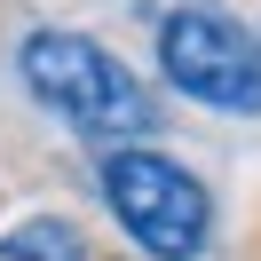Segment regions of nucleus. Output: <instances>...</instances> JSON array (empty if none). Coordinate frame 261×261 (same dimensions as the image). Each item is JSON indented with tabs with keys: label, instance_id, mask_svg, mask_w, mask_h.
Returning a JSON list of instances; mask_svg holds the SVG:
<instances>
[{
	"label": "nucleus",
	"instance_id": "20e7f679",
	"mask_svg": "<svg viewBox=\"0 0 261 261\" xmlns=\"http://www.w3.org/2000/svg\"><path fill=\"white\" fill-rule=\"evenodd\" d=\"M0 261H95V245L56 214H32V222H16L0 238Z\"/></svg>",
	"mask_w": 261,
	"mask_h": 261
},
{
	"label": "nucleus",
	"instance_id": "f257e3e1",
	"mask_svg": "<svg viewBox=\"0 0 261 261\" xmlns=\"http://www.w3.org/2000/svg\"><path fill=\"white\" fill-rule=\"evenodd\" d=\"M16 71H24V87H32L71 135H87V143H103V150L111 143H143V135L159 127L150 87L135 80L111 48H95L87 32H32L16 48Z\"/></svg>",
	"mask_w": 261,
	"mask_h": 261
},
{
	"label": "nucleus",
	"instance_id": "f03ea898",
	"mask_svg": "<svg viewBox=\"0 0 261 261\" xmlns=\"http://www.w3.org/2000/svg\"><path fill=\"white\" fill-rule=\"evenodd\" d=\"M95 174H103L111 222L127 229L150 261H198V253H206V238H214V198H206V182H198L182 159L143 150V143H111Z\"/></svg>",
	"mask_w": 261,
	"mask_h": 261
},
{
	"label": "nucleus",
	"instance_id": "7ed1b4c3",
	"mask_svg": "<svg viewBox=\"0 0 261 261\" xmlns=\"http://www.w3.org/2000/svg\"><path fill=\"white\" fill-rule=\"evenodd\" d=\"M159 71L206 111L261 119V32H245L214 0H182L159 16Z\"/></svg>",
	"mask_w": 261,
	"mask_h": 261
}]
</instances>
